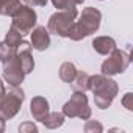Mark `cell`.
I'll use <instances>...</instances> for the list:
<instances>
[{"label": "cell", "mask_w": 133, "mask_h": 133, "mask_svg": "<svg viewBox=\"0 0 133 133\" xmlns=\"http://www.w3.org/2000/svg\"><path fill=\"white\" fill-rule=\"evenodd\" d=\"M89 91H92V94H94L96 107L99 110H107L113 103L114 97L117 96L119 86L108 75L99 74V75H91V78H89Z\"/></svg>", "instance_id": "obj_1"}, {"label": "cell", "mask_w": 133, "mask_h": 133, "mask_svg": "<svg viewBox=\"0 0 133 133\" xmlns=\"http://www.w3.org/2000/svg\"><path fill=\"white\" fill-rule=\"evenodd\" d=\"M100 21H102V13L97 8H94V6L83 8V11L80 14V19L75 21V24L71 30L69 39L82 41L83 38L91 36L92 33H96L100 28Z\"/></svg>", "instance_id": "obj_2"}, {"label": "cell", "mask_w": 133, "mask_h": 133, "mask_svg": "<svg viewBox=\"0 0 133 133\" xmlns=\"http://www.w3.org/2000/svg\"><path fill=\"white\" fill-rule=\"evenodd\" d=\"M78 11L77 8L72 10H58L56 13H53L47 22V30L52 35H56L59 38H69L71 30L77 21Z\"/></svg>", "instance_id": "obj_3"}, {"label": "cell", "mask_w": 133, "mask_h": 133, "mask_svg": "<svg viewBox=\"0 0 133 133\" xmlns=\"http://www.w3.org/2000/svg\"><path fill=\"white\" fill-rule=\"evenodd\" d=\"M66 117H80L82 121H86L91 117V108H89V102H88V96L83 91H74V94L71 96V99L63 105V111H61Z\"/></svg>", "instance_id": "obj_4"}, {"label": "cell", "mask_w": 133, "mask_h": 133, "mask_svg": "<svg viewBox=\"0 0 133 133\" xmlns=\"http://www.w3.org/2000/svg\"><path fill=\"white\" fill-rule=\"evenodd\" d=\"M24 100H25L24 91L19 86H11L5 92V97H3L2 103H0V117L5 121L13 119L19 113Z\"/></svg>", "instance_id": "obj_5"}, {"label": "cell", "mask_w": 133, "mask_h": 133, "mask_svg": "<svg viewBox=\"0 0 133 133\" xmlns=\"http://www.w3.org/2000/svg\"><path fill=\"white\" fill-rule=\"evenodd\" d=\"M130 64V55L125 52V50H121V49H114L111 53H108V58L102 63V74L103 75H108V77H113L116 74H122L125 72V69L128 68Z\"/></svg>", "instance_id": "obj_6"}, {"label": "cell", "mask_w": 133, "mask_h": 133, "mask_svg": "<svg viewBox=\"0 0 133 133\" xmlns=\"http://www.w3.org/2000/svg\"><path fill=\"white\" fill-rule=\"evenodd\" d=\"M11 17H13L11 27L16 28L22 36L28 35L36 27V21H38L36 11L33 10V6H28V5H22Z\"/></svg>", "instance_id": "obj_7"}, {"label": "cell", "mask_w": 133, "mask_h": 133, "mask_svg": "<svg viewBox=\"0 0 133 133\" xmlns=\"http://www.w3.org/2000/svg\"><path fill=\"white\" fill-rule=\"evenodd\" d=\"M24 78H25V74L21 68V63H19L17 53H16L11 59L3 63V80L10 86H21Z\"/></svg>", "instance_id": "obj_8"}, {"label": "cell", "mask_w": 133, "mask_h": 133, "mask_svg": "<svg viewBox=\"0 0 133 133\" xmlns=\"http://www.w3.org/2000/svg\"><path fill=\"white\" fill-rule=\"evenodd\" d=\"M30 35H31V41H30L31 49H35L38 52H44V50L49 49V45H50V33H49V30L45 27H42V25L35 27L30 31Z\"/></svg>", "instance_id": "obj_9"}, {"label": "cell", "mask_w": 133, "mask_h": 133, "mask_svg": "<svg viewBox=\"0 0 133 133\" xmlns=\"http://www.w3.org/2000/svg\"><path fill=\"white\" fill-rule=\"evenodd\" d=\"M17 59L21 63V68H22V71H24L25 75H28L30 72H33V69H35V59L31 56V44H28L25 41L21 44V47L17 49Z\"/></svg>", "instance_id": "obj_10"}, {"label": "cell", "mask_w": 133, "mask_h": 133, "mask_svg": "<svg viewBox=\"0 0 133 133\" xmlns=\"http://www.w3.org/2000/svg\"><path fill=\"white\" fill-rule=\"evenodd\" d=\"M49 111H50V107H49V102H47L45 97L38 96V97L31 99V102H30V113H31L35 121L41 122L49 114Z\"/></svg>", "instance_id": "obj_11"}, {"label": "cell", "mask_w": 133, "mask_h": 133, "mask_svg": "<svg viewBox=\"0 0 133 133\" xmlns=\"http://www.w3.org/2000/svg\"><path fill=\"white\" fill-rule=\"evenodd\" d=\"M92 49L100 55H108L116 49V41L110 36H97L92 39Z\"/></svg>", "instance_id": "obj_12"}, {"label": "cell", "mask_w": 133, "mask_h": 133, "mask_svg": "<svg viewBox=\"0 0 133 133\" xmlns=\"http://www.w3.org/2000/svg\"><path fill=\"white\" fill-rule=\"evenodd\" d=\"M77 72H78V69L75 68V64L71 63V61H66V63H63L59 66V78L63 82H66V83H71L75 78Z\"/></svg>", "instance_id": "obj_13"}, {"label": "cell", "mask_w": 133, "mask_h": 133, "mask_svg": "<svg viewBox=\"0 0 133 133\" xmlns=\"http://www.w3.org/2000/svg\"><path fill=\"white\" fill-rule=\"evenodd\" d=\"M89 78H91V75H89L88 72L78 71L77 75H75V78L71 82L74 91H83V92H86V91L89 89Z\"/></svg>", "instance_id": "obj_14"}, {"label": "cell", "mask_w": 133, "mask_h": 133, "mask_svg": "<svg viewBox=\"0 0 133 133\" xmlns=\"http://www.w3.org/2000/svg\"><path fill=\"white\" fill-rule=\"evenodd\" d=\"M64 119H66V116L63 114V113H58V111H49V114L41 121L47 128H58V127H61L63 124H64Z\"/></svg>", "instance_id": "obj_15"}, {"label": "cell", "mask_w": 133, "mask_h": 133, "mask_svg": "<svg viewBox=\"0 0 133 133\" xmlns=\"http://www.w3.org/2000/svg\"><path fill=\"white\" fill-rule=\"evenodd\" d=\"M21 6V0H0V14L11 17Z\"/></svg>", "instance_id": "obj_16"}, {"label": "cell", "mask_w": 133, "mask_h": 133, "mask_svg": "<svg viewBox=\"0 0 133 133\" xmlns=\"http://www.w3.org/2000/svg\"><path fill=\"white\" fill-rule=\"evenodd\" d=\"M5 42L6 44H10V45H13V47H21V44L24 42V36L16 30V28H13V27H10V30H8V33H6V36H5Z\"/></svg>", "instance_id": "obj_17"}, {"label": "cell", "mask_w": 133, "mask_h": 133, "mask_svg": "<svg viewBox=\"0 0 133 133\" xmlns=\"http://www.w3.org/2000/svg\"><path fill=\"white\" fill-rule=\"evenodd\" d=\"M16 53H17V47H13V45L6 44L5 41L0 42V63H6V61L11 59Z\"/></svg>", "instance_id": "obj_18"}, {"label": "cell", "mask_w": 133, "mask_h": 133, "mask_svg": "<svg viewBox=\"0 0 133 133\" xmlns=\"http://www.w3.org/2000/svg\"><path fill=\"white\" fill-rule=\"evenodd\" d=\"M50 2L58 10H72L77 5H82L85 0H50Z\"/></svg>", "instance_id": "obj_19"}, {"label": "cell", "mask_w": 133, "mask_h": 133, "mask_svg": "<svg viewBox=\"0 0 133 133\" xmlns=\"http://www.w3.org/2000/svg\"><path fill=\"white\" fill-rule=\"evenodd\" d=\"M85 131L86 133H102L103 131V127H102V124L99 121H91V117H89V119H86Z\"/></svg>", "instance_id": "obj_20"}, {"label": "cell", "mask_w": 133, "mask_h": 133, "mask_svg": "<svg viewBox=\"0 0 133 133\" xmlns=\"http://www.w3.org/2000/svg\"><path fill=\"white\" fill-rule=\"evenodd\" d=\"M19 131L21 133H36L38 131V127L33 122H24V124L19 125Z\"/></svg>", "instance_id": "obj_21"}, {"label": "cell", "mask_w": 133, "mask_h": 133, "mask_svg": "<svg viewBox=\"0 0 133 133\" xmlns=\"http://www.w3.org/2000/svg\"><path fill=\"white\" fill-rule=\"evenodd\" d=\"M122 105H124V108L128 110V111L133 110V94H131V92H127V94L122 97Z\"/></svg>", "instance_id": "obj_22"}, {"label": "cell", "mask_w": 133, "mask_h": 133, "mask_svg": "<svg viewBox=\"0 0 133 133\" xmlns=\"http://www.w3.org/2000/svg\"><path fill=\"white\" fill-rule=\"evenodd\" d=\"M22 2L28 6H45L49 0H22Z\"/></svg>", "instance_id": "obj_23"}, {"label": "cell", "mask_w": 133, "mask_h": 133, "mask_svg": "<svg viewBox=\"0 0 133 133\" xmlns=\"http://www.w3.org/2000/svg\"><path fill=\"white\" fill-rule=\"evenodd\" d=\"M5 92H6V88H5L3 82L0 80V103H2V100H3V97H5Z\"/></svg>", "instance_id": "obj_24"}, {"label": "cell", "mask_w": 133, "mask_h": 133, "mask_svg": "<svg viewBox=\"0 0 133 133\" xmlns=\"http://www.w3.org/2000/svg\"><path fill=\"white\" fill-rule=\"evenodd\" d=\"M3 130H5V119L0 117V133H2Z\"/></svg>", "instance_id": "obj_25"}]
</instances>
